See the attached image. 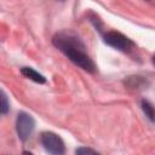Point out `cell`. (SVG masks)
I'll list each match as a JSON object with an SVG mask.
<instances>
[{
  "mask_svg": "<svg viewBox=\"0 0 155 155\" xmlns=\"http://www.w3.org/2000/svg\"><path fill=\"white\" fill-rule=\"evenodd\" d=\"M103 40L107 45H109L121 52H130L134 48L133 41L119 31H114V30L105 31L103 34Z\"/></svg>",
  "mask_w": 155,
  "mask_h": 155,
  "instance_id": "2",
  "label": "cell"
},
{
  "mask_svg": "<svg viewBox=\"0 0 155 155\" xmlns=\"http://www.w3.org/2000/svg\"><path fill=\"white\" fill-rule=\"evenodd\" d=\"M21 74L23 76H25L27 79H30L33 80L34 82H38V84H45L46 82V79L44 75H41L40 73H38L36 70H34L33 68H29V67H23L21 69Z\"/></svg>",
  "mask_w": 155,
  "mask_h": 155,
  "instance_id": "5",
  "label": "cell"
},
{
  "mask_svg": "<svg viewBox=\"0 0 155 155\" xmlns=\"http://www.w3.org/2000/svg\"><path fill=\"white\" fill-rule=\"evenodd\" d=\"M40 142L44 149L51 155H63L65 151L64 142L53 132H42L40 136Z\"/></svg>",
  "mask_w": 155,
  "mask_h": 155,
  "instance_id": "3",
  "label": "cell"
},
{
  "mask_svg": "<svg viewBox=\"0 0 155 155\" xmlns=\"http://www.w3.org/2000/svg\"><path fill=\"white\" fill-rule=\"evenodd\" d=\"M23 155H33V154H31V153H28V151H24Z\"/></svg>",
  "mask_w": 155,
  "mask_h": 155,
  "instance_id": "9",
  "label": "cell"
},
{
  "mask_svg": "<svg viewBox=\"0 0 155 155\" xmlns=\"http://www.w3.org/2000/svg\"><path fill=\"white\" fill-rule=\"evenodd\" d=\"M53 45L62 51L74 64L80 67L81 69L88 71V73H94L96 71V64L92 61V58L87 54L86 52V46L84 42L80 40V38L74 34L73 31H61L56 34L52 39Z\"/></svg>",
  "mask_w": 155,
  "mask_h": 155,
  "instance_id": "1",
  "label": "cell"
},
{
  "mask_svg": "<svg viewBox=\"0 0 155 155\" xmlns=\"http://www.w3.org/2000/svg\"><path fill=\"white\" fill-rule=\"evenodd\" d=\"M10 110V102L7 94L0 90V114H7Z\"/></svg>",
  "mask_w": 155,
  "mask_h": 155,
  "instance_id": "6",
  "label": "cell"
},
{
  "mask_svg": "<svg viewBox=\"0 0 155 155\" xmlns=\"http://www.w3.org/2000/svg\"><path fill=\"white\" fill-rule=\"evenodd\" d=\"M35 128V120L31 115H29L28 113L21 111L17 115V120H16V131L18 134V138L23 142H25L33 133Z\"/></svg>",
  "mask_w": 155,
  "mask_h": 155,
  "instance_id": "4",
  "label": "cell"
},
{
  "mask_svg": "<svg viewBox=\"0 0 155 155\" xmlns=\"http://www.w3.org/2000/svg\"><path fill=\"white\" fill-rule=\"evenodd\" d=\"M142 109L150 121H154V108L148 101H142Z\"/></svg>",
  "mask_w": 155,
  "mask_h": 155,
  "instance_id": "7",
  "label": "cell"
},
{
  "mask_svg": "<svg viewBox=\"0 0 155 155\" xmlns=\"http://www.w3.org/2000/svg\"><path fill=\"white\" fill-rule=\"evenodd\" d=\"M75 155H101L99 153H97L96 150L87 148V147H80L75 150Z\"/></svg>",
  "mask_w": 155,
  "mask_h": 155,
  "instance_id": "8",
  "label": "cell"
}]
</instances>
